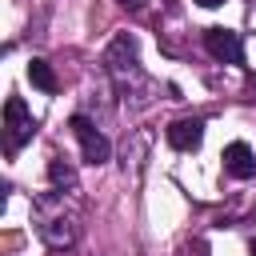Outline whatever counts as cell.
Wrapping results in <instances>:
<instances>
[{"label":"cell","mask_w":256,"mask_h":256,"mask_svg":"<svg viewBox=\"0 0 256 256\" xmlns=\"http://www.w3.org/2000/svg\"><path fill=\"white\" fill-rule=\"evenodd\" d=\"M72 192H40L36 204H32V216H36V232L40 240L52 248V252H68L80 236V224H76V208L68 204Z\"/></svg>","instance_id":"6da1fadb"},{"label":"cell","mask_w":256,"mask_h":256,"mask_svg":"<svg viewBox=\"0 0 256 256\" xmlns=\"http://www.w3.org/2000/svg\"><path fill=\"white\" fill-rule=\"evenodd\" d=\"M104 72L112 76V84H116V92H120L124 104H128V96H140V92L148 88V76H144L140 60H136L132 36H116V40L108 44V52H104Z\"/></svg>","instance_id":"7a4b0ae2"},{"label":"cell","mask_w":256,"mask_h":256,"mask_svg":"<svg viewBox=\"0 0 256 256\" xmlns=\"http://www.w3.org/2000/svg\"><path fill=\"white\" fill-rule=\"evenodd\" d=\"M32 136H36V120H32L28 104H24L20 96H8V100H4V152L16 156Z\"/></svg>","instance_id":"3957f363"},{"label":"cell","mask_w":256,"mask_h":256,"mask_svg":"<svg viewBox=\"0 0 256 256\" xmlns=\"http://www.w3.org/2000/svg\"><path fill=\"white\" fill-rule=\"evenodd\" d=\"M68 128H72V136L80 140V152H84V160H88V164H104V160L112 156L108 136H104V132H100L88 116H80V112H76V116L68 120Z\"/></svg>","instance_id":"277c9868"},{"label":"cell","mask_w":256,"mask_h":256,"mask_svg":"<svg viewBox=\"0 0 256 256\" xmlns=\"http://www.w3.org/2000/svg\"><path fill=\"white\" fill-rule=\"evenodd\" d=\"M204 48L224 64H240L244 60V44H240V36L232 28H208L204 32Z\"/></svg>","instance_id":"5b68a950"},{"label":"cell","mask_w":256,"mask_h":256,"mask_svg":"<svg viewBox=\"0 0 256 256\" xmlns=\"http://www.w3.org/2000/svg\"><path fill=\"white\" fill-rule=\"evenodd\" d=\"M224 172H228V176H236V180L256 176V152H252L244 140H232V144L224 148Z\"/></svg>","instance_id":"8992f818"},{"label":"cell","mask_w":256,"mask_h":256,"mask_svg":"<svg viewBox=\"0 0 256 256\" xmlns=\"http://www.w3.org/2000/svg\"><path fill=\"white\" fill-rule=\"evenodd\" d=\"M200 140H204V120H176V124H168V144L176 152H192V148H200Z\"/></svg>","instance_id":"52a82bcc"},{"label":"cell","mask_w":256,"mask_h":256,"mask_svg":"<svg viewBox=\"0 0 256 256\" xmlns=\"http://www.w3.org/2000/svg\"><path fill=\"white\" fill-rule=\"evenodd\" d=\"M48 180H52L56 192H76V188H80V184H76V168H72L64 156H52V160H48Z\"/></svg>","instance_id":"ba28073f"},{"label":"cell","mask_w":256,"mask_h":256,"mask_svg":"<svg viewBox=\"0 0 256 256\" xmlns=\"http://www.w3.org/2000/svg\"><path fill=\"white\" fill-rule=\"evenodd\" d=\"M28 80H32L40 92H56V88H60V84H56V72H52L48 60H28Z\"/></svg>","instance_id":"9c48e42d"},{"label":"cell","mask_w":256,"mask_h":256,"mask_svg":"<svg viewBox=\"0 0 256 256\" xmlns=\"http://www.w3.org/2000/svg\"><path fill=\"white\" fill-rule=\"evenodd\" d=\"M180 256H212V248H208V240H188V244H180Z\"/></svg>","instance_id":"30bf717a"},{"label":"cell","mask_w":256,"mask_h":256,"mask_svg":"<svg viewBox=\"0 0 256 256\" xmlns=\"http://www.w3.org/2000/svg\"><path fill=\"white\" fill-rule=\"evenodd\" d=\"M200 8H220V4H228V0H196Z\"/></svg>","instance_id":"8fae6325"},{"label":"cell","mask_w":256,"mask_h":256,"mask_svg":"<svg viewBox=\"0 0 256 256\" xmlns=\"http://www.w3.org/2000/svg\"><path fill=\"white\" fill-rule=\"evenodd\" d=\"M252 256H256V240H252Z\"/></svg>","instance_id":"7c38bea8"},{"label":"cell","mask_w":256,"mask_h":256,"mask_svg":"<svg viewBox=\"0 0 256 256\" xmlns=\"http://www.w3.org/2000/svg\"><path fill=\"white\" fill-rule=\"evenodd\" d=\"M252 4H256V0H252Z\"/></svg>","instance_id":"4fadbf2b"}]
</instances>
